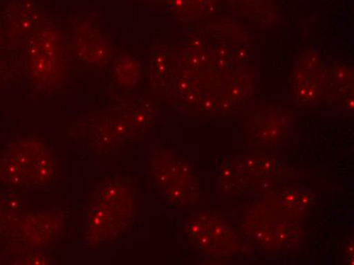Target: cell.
I'll return each instance as SVG.
<instances>
[{
	"mask_svg": "<svg viewBox=\"0 0 354 265\" xmlns=\"http://www.w3.org/2000/svg\"><path fill=\"white\" fill-rule=\"evenodd\" d=\"M8 27L16 35L27 39L38 29L44 21L36 6L26 2H18L8 8Z\"/></svg>",
	"mask_w": 354,
	"mask_h": 265,
	"instance_id": "ba28073f",
	"label": "cell"
},
{
	"mask_svg": "<svg viewBox=\"0 0 354 265\" xmlns=\"http://www.w3.org/2000/svg\"><path fill=\"white\" fill-rule=\"evenodd\" d=\"M70 49L80 62L105 66L111 62L113 49L106 36L96 26L81 23L71 32Z\"/></svg>",
	"mask_w": 354,
	"mask_h": 265,
	"instance_id": "5b68a950",
	"label": "cell"
},
{
	"mask_svg": "<svg viewBox=\"0 0 354 265\" xmlns=\"http://www.w3.org/2000/svg\"><path fill=\"white\" fill-rule=\"evenodd\" d=\"M70 51L64 32L44 21L26 41L28 77L40 89L59 87L68 76Z\"/></svg>",
	"mask_w": 354,
	"mask_h": 265,
	"instance_id": "6da1fadb",
	"label": "cell"
},
{
	"mask_svg": "<svg viewBox=\"0 0 354 265\" xmlns=\"http://www.w3.org/2000/svg\"><path fill=\"white\" fill-rule=\"evenodd\" d=\"M218 0H166L168 10L183 19H195L212 14Z\"/></svg>",
	"mask_w": 354,
	"mask_h": 265,
	"instance_id": "9c48e42d",
	"label": "cell"
},
{
	"mask_svg": "<svg viewBox=\"0 0 354 265\" xmlns=\"http://www.w3.org/2000/svg\"><path fill=\"white\" fill-rule=\"evenodd\" d=\"M4 203H0V232L6 228V214L8 213L14 212L15 209H10V203L8 205H3Z\"/></svg>",
	"mask_w": 354,
	"mask_h": 265,
	"instance_id": "7c38bea8",
	"label": "cell"
},
{
	"mask_svg": "<svg viewBox=\"0 0 354 265\" xmlns=\"http://www.w3.org/2000/svg\"><path fill=\"white\" fill-rule=\"evenodd\" d=\"M153 174L172 200L177 202L185 200L187 197L185 187L191 184L193 180L191 172L183 161L167 153L160 152L154 156Z\"/></svg>",
	"mask_w": 354,
	"mask_h": 265,
	"instance_id": "52a82bcc",
	"label": "cell"
},
{
	"mask_svg": "<svg viewBox=\"0 0 354 265\" xmlns=\"http://www.w3.org/2000/svg\"><path fill=\"white\" fill-rule=\"evenodd\" d=\"M54 172L53 153L35 140L17 143L0 163L2 179L12 184H47L53 178Z\"/></svg>",
	"mask_w": 354,
	"mask_h": 265,
	"instance_id": "3957f363",
	"label": "cell"
},
{
	"mask_svg": "<svg viewBox=\"0 0 354 265\" xmlns=\"http://www.w3.org/2000/svg\"><path fill=\"white\" fill-rule=\"evenodd\" d=\"M133 194L120 181H110L101 186L91 204L88 217V243L98 244L111 240L131 219Z\"/></svg>",
	"mask_w": 354,
	"mask_h": 265,
	"instance_id": "7a4b0ae2",
	"label": "cell"
},
{
	"mask_svg": "<svg viewBox=\"0 0 354 265\" xmlns=\"http://www.w3.org/2000/svg\"><path fill=\"white\" fill-rule=\"evenodd\" d=\"M329 84L322 58L314 51H304L297 58L295 72V93L297 100L313 104L321 98Z\"/></svg>",
	"mask_w": 354,
	"mask_h": 265,
	"instance_id": "277c9868",
	"label": "cell"
},
{
	"mask_svg": "<svg viewBox=\"0 0 354 265\" xmlns=\"http://www.w3.org/2000/svg\"><path fill=\"white\" fill-rule=\"evenodd\" d=\"M2 33H1V28H0V42H1Z\"/></svg>",
	"mask_w": 354,
	"mask_h": 265,
	"instance_id": "4fadbf2b",
	"label": "cell"
},
{
	"mask_svg": "<svg viewBox=\"0 0 354 265\" xmlns=\"http://www.w3.org/2000/svg\"><path fill=\"white\" fill-rule=\"evenodd\" d=\"M235 8L245 17L260 16L264 8H269V0H231Z\"/></svg>",
	"mask_w": 354,
	"mask_h": 265,
	"instance_id": "8fae6325",
	"label": "cell"
},
{
	"mask_svg": "<svg viewBox=\"0 0 354 265\" xmlns=\"http://www.w3.org/2000/svg\"><path fill=\"white\" fill-rule=\"evenodd\" d=\"M19 238L28 247L47 246L58 238L64 230V219L54 212L32 213L19 225Z\"/></svg>",
	"mask_w": 354,
	"mask_h": 265,
	"instance_id": "8992f818",
	"label": "cell"
},
{
	"mask_svg": "<svg viewBox=\"0 0 354 265\" xmlns=\"http://www.w3.org/2000/svg\"><path fill=\"white\" fill-rule=\"evenodd\" d=\"M142 75L141 62L133 55H122L113 66V79L120 87H135Z\"/></svg>",
	"mask_w": 354,
	"mask_h": 265,
	"instance_id": "30bf717a",
	"label": "cell"
}]
</instances>
